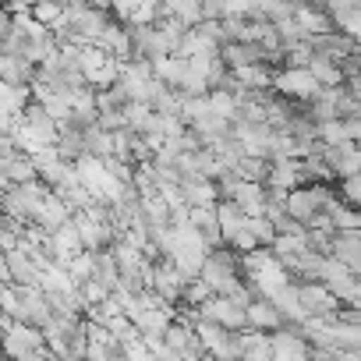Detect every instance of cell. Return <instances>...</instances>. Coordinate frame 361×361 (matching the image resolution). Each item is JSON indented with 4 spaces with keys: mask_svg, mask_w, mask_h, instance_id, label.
I'll use <instances>...</instances> for the list:
<instances>
[{
    "mask_svg": "<svg viewBox=\"0 0 361 361\" xmlns=\"http://www.w3.org/2000/svg\"><path fill=\"white\" fill-rule=\"evenodd\" d=\"M85 152L99 156V159L114 156V131H106L103 124H89L85 128Z\"/></svg>",
    "mask_w": 361,
    "mask_h": 361,
    "instance_id": "cell-9",
    "label": "cell"
},
{
    "mask_svg": "<svg viewBox=\"0 0 361 361\" xmlns=\"http://www.w3.org/2000/svg\"><path fill=\"white\" fill-rule=\"evenodd\" d=\"M273 85L283 92V96H298V99H308V96H315L322 85L315 82V75H312V68H287V71H280L276 78H273Z\"/></svg>",
    "mask_w": 361,
    "mask_h": 361,
    "instance_id": "cell-3",
    "label": "cell"
},
{
    "mask_svg": "<svg viewBox=\"0 0 361 361\" xmlns=\"http://www.w3.org/2000/svg\"><path fill=\"white\" fill-rule=\"evenodd\" d=\"M89 4H99V8H110V0H89Z\"/></svg>",
    "mask_w": 361,
    "mask_h": 361,
    "instance_id": "cell-17",
    "label": "cell"
},
{
    "mask_svg": "<svg viewBox=\"0 0 361 361\" xmlns=\"http://www.w3.org/2000/svg\"><path fill=\"white\" fill-rule=\"evenodd\" d=\"M0 202H4V188H0Z\"/></svg>",
    "mask_w": 361,
    "mask_h": 361,
    "instance_id": "cell-18",
    "label": "cell"
},
{
    "mask_svg": "<svg viewBox=\"0 0 361 361\" xmlns=\"http://www.w3.org/2000/svg\"><path fill=\"white\" fill-rule=\"evenodd\" d=\"M231 75L245 85V89H252V92H259V89H266L273 78H269V71L262 68V61H255V64H241V68H231Z\"/></svg>",
    "mask_w": 361,
    "mask_h": 361,
    "instance_id": "cell-10",
    "label": "cell"
},
{
    "mask_svg": "<svg viewBox=\"0 0 361 361\" xmlns=\"http://www.w3.org/2000/svg\"><path fill=\"white\" fill-rule=\"evenodd\" d=\"M8 269H11L15 283H39V262L25 248H11L8 252Z\"/></svg>",
    "mask_w": 361,
    "mask_h": 361,
    "instance_id": "cell-6",
    "label": "cell"
},
{
    "mask_svg": "<svg viewBox=\"0 0 361 361\" xmlns=\"http://www.w3.org/2000/svg\"><path fill=\"white\" fill-rule=\"evenodd\" d=\"M209 110L213 114H220V117H227L231 124L238 121V96L231 92V89H209Z\"/></svg>",
    "mask_w": 361,
    "mask_h": 361,
    "instance_id": "cell-11",
    "label": "cell"
},
{
    "mask_svg": "<svg viewBox=\"0 0 361 361\" xmlns=\"http://www.w3.org/2000/svg\"><path fill=\"white\" fill-rule=\"evenodd\" d=\"M32 11V18L36 22H43V25H57L61 22V15H64V0H36V4L29 8Z\"/></svg>",
    "mask_w": 361,
    "mask_h": 361,
    "instance_id": "cell-13",
    "label": "cell"
},
{
    "mask_svg": "<svg viewBox=\"0 0 361 361\" xmlns=\"http://www.w3.org/2000/svg\"><path fill=\"white\" fill-rule=\"evenodd\" d=\"M269 343H273V354H276V357H305V354H308V343H305L298 333L283 329V326L273 329V340H269Z\"/></svg>",
    "mask_w": 361,
    "mask_h": 361,
    "instance_id": "cell-8",
    "label": "cell"
},
{
    "mask_svg": "<svg viewBox=\"0 0 361 361\" xmlns=\"http://www.w3.org/2000/svg\"><path fill=\"white\" fill-rule=\"evenodd\" d=\"M245 227L259 238V245H273V241H276V227H273V220H269L266 213H259V216H245Z\"/></svg>",
    "mask_w": 361,
    "mask_h": 361,
    "instance_id": "cell-14",
    "label": "cell"
},
{
    "mask_svg": "<svg viewBox=\"0 0 361 361\" xmlns=\"http://www.w3.org/2000/svg\"><path fill=\"white\" fill-rule=\"evenodd\" d=\"M170 18H177L185 29L199 25V22L206 18V11H202V0H177V8H173V15H170Z\"/></svg>",
    "mask_w": 361,
    "mask_h": 361,
    "instance_id": "cell-12",
    "label": "cell"
},
{
    "mask_svg": "<svg viewBox=\"0 0 361 361\" xmlns=\"http://www.w3.org/2000/svg\"><path fill=\"white\" fill-rule=\"evenodd\" d=\"M216 224H220L224 245H231V238L245 227V209L234 199H224V202H216Z\"/></svg>",
    "mask_w": 361,
    "mask_h": 361,
    "instance_id": "cell-7",
    "label": "cell"
},
{
    "mask_svg": "<svg viewBox=\"0 0 361 361\" xmlns=\"http://www.w3.org/2000/svg\"><path fill=\"white\" fill-rule=\"evenodd\" d=\"M343 199H347L350 206H361V173H350V177L343 180Z\"/></svg>",
    "mask_w": 361,
    "mask_h": 361,
    "instance_id": "cell-16",
    "label": "cell"
},
{
    "mask_svg": "<svg viewBox=\"0 0 361 361\" xmlns=\"http://www.w3.org/2000/svg\"><path fill=\"white\" fill-rule=\"evenodd\" d=\"M0 340H4V329H0Z\"/></svg>",
    "mask_w": 361,
    "mask_h": 361,
    "instance_id": "cell-19",
    "label": "cell"
},
{
    "mask_svg": "<svg viewBox=\"0 0 361 361\" xmlns=\"http://www.w3.org/2000/svg\"><path fill=\"white\" fill-rule=\"evenodd\" d=\"M231 248H234L238 255H245V252H255V248H262V245H259V238H255L248 227H241V231L231 238Z\"/></svg>",
    "mask_w": 361,
    "mask_h": 361,
    "instance_id": "cell-15",
    "label": "cell"
},
{
    "mask_svg": "<svg viewBox=\"0 0 361 361\" xmlns=\"http://www.w3.org/2000/svg\"><path fill=\"white\" fill-rule=\"evenodd\" d=\"M50 255H54V262H61V266H68V259L71 255H78V252H85V245H82V234H78V224H75V216L71 220H64L61 227H54L50 231Z\"/></svg>",
    "mask_w": 361,
    "mask_h": 361,
    "instance_id": "cell-2",
    "label": "cell"
},
{
    "mask_svg": "<svg viewBox=\"0 0 361 361\" xmlns=\"http://www.w3.org/2000/svg\"><path fill=\"white\" fill-rule=\"evenodd\" d=\"M199 315H202V319H213V322H220V326H227L231 333H238V329L248 326L245 305L234 301V298H227V294H209V298L199 305Z\"/></svg>",
    "mask_w": 361,
    "mask_h": 361,
    "instance_id": "cell-1",
    "label": "cell"
},
{
    "mask_svg": "<svg viewBox=\"0 0 361 361\" xmlns=\"http://www.w3.org/2000/svg\"><path fill=\"white\" fill-rule=\"evenodd\" d=\"M0 78L11 82V85H29L36 78V64L25 61L22 54H8V50H0Z\"/></svg>",
    "mask_w": 361,
    "mask_h": 361,
    "instance_id": "cell-5",
    "label": "cell"
},
{
    "mask_svg": "<svg viewBox=\"0 0 361 361\" xmlns=\"http://www.w3.org/2000/svg\"><path fill=\"white\" fill-rule=\"evenodd\" d=\"M245 315H248V329H280L283 326V315H280V308L269 301V298H252L248 305H245Z\"/></svg>",
    "mask_w": 361,
    "mask_h": 361,
    "instance_id": "cell-4",
    "label": "cell"
}]
</instances>
